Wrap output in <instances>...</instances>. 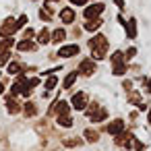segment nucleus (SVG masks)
<instances>
[{"label": "nucleus", "instance_id": "obj_1", "mask_svg": "<svg viewBox=\"0 0 151 151\" xmlns=\"http://www.w3.org/2000/svg\"><path fill=\"white\" fill-rule=\"evenodd\" d=\"M17 29H19V23H17L15 19H6L4 25L0 27V35H2V37H11Z\"/></svg>", "mask_w": 151, "mask_h": 151}, {"label": "nucleus", "instance_id": "obj_2", "mask_svg": "<svg viewBox=\"0 0 151 151\" xmlns=\"http://www.w3.org/2000/svg\"><path fill=\"white\" fill-rule=\"evenodd\" d=\"M89 46H91L93 50H108V40H106L101 33H97L95 37L89 40Z\"/></svg>", "mask_w": 151, "mask_h": 151}, {"label": "nucleus", "instance_id": "obj_3", "mask_svg": "<svg viewBox=\"0 0 151 151\" xmlns=\"http://www.w3.org/2000/svg\"><path fill=\"white\" fill-rule=\"evenodd\" d=\"M85 106H87V93H85V91L75 93V95H73V108H75V110H85Z\"/></svg>", "mask_w": 151, "mask_h": 151}, {"label": "nucleus", "instance_id": "obj_4", "mask_svg": "<svg viewBox=\"0 0 151 151\" xmlns=\"http://www.w3.org/2000/svg\"><path fill=\"white\" fill-rule=\"evenodd\" d=\"M101 11H104V4H101V2H95V4H91V6H87V9H85L83 17H85V19H95Z\"/></svg>", "mask_w": 151, "mask_h": 151}, {"label": "nucleus", "instance_id": "obj_5", "mask_svg": "<svg viewBox=\"0 0 151 151\" xmlns=\"http://www.w3.org/2000/svg\"><path fill=\"white\" fill-rule=\"evenodd\" d=\"M58 54H60L62 58H70V56H77V54H79V46H77V44H70V46H62Z\"/></svg>", "mask_w": 151, "mask_h": 151}, {"label": "nucleus", "instance_id": "obj_6", "mask_svg": "<svg viewBox=\"0 0 151 151\" xmlns=\"http://www.w3.org/2000/svg\"><path fill=\"white\" fill-rule=\"evenodd\" d=\"M93 70H95V62L93 60H83L81 64H79V73L81 75H93Z\"/></svg>", "mask_w": 151, "mask_h": 151}, {"label": "nucleus", "instance_id": "obj_7", "mask_svg": "<svg viewBox=\"0 0 151 151\" xmlns=\"http://www.w3.org/2000/svg\"><path fill=\"white\" fill-rule=\"evenodd\" d=\"M122 130H124V122H122V120H114V122L108 126V132H110V134H120Z\"/></svg>", "mask_w": 151, "mask_h": 151}, {"label": "nucleus", "instance_id": "obj_8", "mask_svg": "<svg viewBox=\"0 0 151 151\" xmlns=\"http://www.w3.org/2000/svg\"><path fill=\"white\" fill-rule=\"evenodd\" d=\"M17 48H19L21 52H33V50H35V44H33L31 40H23V42L17 44Z\"/></svg>", "mask_w": 151, "mask_h": 151}, {"label": "nucleus", "instance_id": "obj_9", "mask_svg": "<svg viewBox=\"0 0 151 151\" xmlns=\"http://www.w3.org/2000/svg\"><path fill=\"white\" fill-rule=\"evenodd\" d=\"M60 19H62V23H73L75 21V13L70 9H62L60 11Z\"/></svg>", "mask_w": 151, "mask_h": 151}, {"label": "nucleus", "instance_id": "obj_10", "mask_svg": "<svg viewBox=\"0 0 151 151\" xmlns=\"http://www.w3.org/2000/svg\"><path fill=\"white\" fill-rule=\"evenodd\" d=\"M101 27V19H87V23H85V29L87 31H95V29H99Z\"/></svg>", "mask_w": 151, "mask_h": 151}, {"label": "nucleus", "instance_id": "obj_11", "mask_svg": "<svg viewBox=\"0 0 151 151\" xmlns=\"http://www.w3.org/2000/svg\"><path fill=\"white\" fill-rule=\"evenodd\" d=\"M126 35H128L130 40L137 37V21H134V19H130V21L126 23Z\"/></svg>", "mask_w": 151, "mask_h": 151}, {"label": "nucleus", "instance_id": "obj_12", "mask_svg": "<svg viewBox=\"0 0 151 151\" xmlns=\"http://www.w3.org/2000/svg\"><path fill=\"white\" fill-rule=\"evenodd\" d=\"M77 75H79L77 70H73V73H68V75H66V79H64V83H62V85H64V89L73 87V83L77 81Z\"/></svg>", "mask_w": 151, "mask_h": 151}, {"label": "nucleus", "instance_id": "obj_13", "mask_svg": "<svg viewBox=\"0 0 151 151\" xmlns=\"http://www.w3.org/2000/svg\"><path fill=\"white\" fill-rule=\"evenodd\" d=\"M6 104H9V114H17L21 108H19V104L15 101V97H6Z\"/></svg>", "mask_w": 151, "mask_h": 151}, {"label": "nucleus", "instance_id": "obj_14", "mask_svg": "<svg viewBox=\"0 0 151 151\" xmlns=\"http://www.w3.org/2000/svg\"><path fill=\"white\" fill-rule=\"evenodd\" d=\"M50 40H52V37H50V31H48V29H42L40 35H37V42H40V44H48Z\"/></svg>", "mask_w": 151, "mask_h": 151}, {"label": "nucleus", "instance_id": "obj_15", "mask_svg": "<svg viewBox=\"0 0 151 151\" xmlns=\"http://www.w3.org/2000/svg\"><path fill=\"white\" fill-rule=\"evenodd\" d=\"M85 139H87L89 143H95V141L99 139V134H97L93 128H87V130H85Z\"/></svg>", "mask_w": 151, "mask_h": 151}, {"label": "nucleus", "instance_id": "obj_16", "mask_svg": "<svg viewBox=\"0 0 151 151\" xmlns=\"http://www.w3.org/2000/svg\"><path fill=\"white\" fill-rule=\"evenodd\" d=\"M64 37H66V31H64V29H56V31H54V35H52V40H54L56 44H60Z\"/></svg>", "mask_w": 151, "mask_h": 151}, {"label": "nucleus", "instance_id": "obj_17", "mask_svg": "<svg viewBox=\"0 0 151 151\" xmlns=\"http://www.w3.org/2000/svg\"><path fill=\"white\" fill-rule=\"evenodd\" d=\"M106 118H108V112H106V110H99V112H95V114L91 116L93 122H101V120H106Z\"/></svg>", "mask_w": 151, "mask_h": 151}, {"label": "nucleus", "instance_id": "obj_18", "mask_svg": "<svg viewBox=\"0 0 151 151\" xmlns=\"http://www.w3.org/2000/svg\"><path fill=\"white\" fill-rule=\"evenodd\" d=\"M13 44H15V40H11V37H4L2 42H0V52H6V50H9Z\"/></svg>", "mask_w": 151, "mask_h": 151}, {"label": "nucleus", "instance_id": "obj_19", "mask_svg": "<svg viewBox=\"0 0 151 151\" xmlns=\"http://www.w3.org/2000/svg\"><path fill=\"white\" fill-rule=\"evenodd\" d=\"M56 83H58V79H56V77H48V79H46V83H44V85H46V91H52V89L56 87Z\"/></svg>", "mask_w": 151, "mask_h": 151}, {"label": "nucleus", "instance_id": "obj_20", "mask_svg": "<svg viewBox=\"0 0 151 151\" xmlns=\"http://www.w3.org/2000/svg\"><path fill=\"white\" fill-rule=\"evenodd\" d=\"M112 73H114V75H124V73H126V64H124V62H120V64H114Z\"/></svg>", "mask_w": 151, "mask_h": 151}, {"label": "nucleus", "instance_id": "obj_21", "mask_svg": "<svg viewBox=\"0 0 151 151\" xmlns=\"http://www.w3.org/2000/svg\"><path fill=\"white\" fill-rule=\"evenodd\" d=\"M23 70V66L19 64V62H11V66H9V73L11 75H17V73H21Z\"/></svg>", "mask_w": 151, "mask_h": 151}, {"label": "nucleus", "instance_id": "obj_22", "mask_svg": "<svg viewBox=\"0 0 151 151\" xmlns=\"http://www.w3.org/2000/svg\"><path fill=\"white\" fill-rule=\"evenodd\" d=\"M58 124L60 126H73V118H68V114L66 116H60L58 118Z\"/></svg>", "mask_w": 151, "mask_h": 151}, {"label": "nucleus", "instance_id": "obj_23", "mask_svg": "<svg viewBox=\"0 0 151 151\" xmlns=\"http://www.w3.org/2000/svg\"><path fill=\"white\" fill-rule=\"evenodd\" d=\"M128 101H130V104H141V95H139L137 91H130V93H128Z\"/></svg>", "mask_w": 151, "mask_h": 151}, {"label": "nucleus", "instance_id": "obj_24", "mask_svg": "<svg viewBox=\"0 0 151 151\" xmlns=\"http://www.w3.org/2000/svg\"><path fill=\"white\" fill-rule=\"evenodd\" d=\"M35 112H37V108H35L31 101H29V104H25V114H27V116H35Z\"/></svg>", "mask_w": 151, "mask_h": 151}, {"label": "nucleus", "instance_id": "obj_25", "mask_svg": "<svg viewBox=\"0 0 151 151\" xmlns=\"http://www.w3.org/2000/svg\"><path fill=\"white\" fill-rule=\"evenodd\" d=\"M64 145H66V147H77V145H81V139H77V137H73V139H64Z\"/></svg>", "mask_w": 151, "mask_h": 151}, {"label": "nucleus", "instance_id": "obj_26", "mask_svg": "<svg viewBox=\"0 0 151 151\" xmlns=\"http://www.w3.org/2000/svg\"><path fill=\"white\" fill-rule=\"evenodd\" d=\"M122 58H124V56H122V52H114V56H112V64H120V62H122Z\"/></svg>", "mask_w": 151, "mask_h": 151}, {"label": "nucleus", "instance_id": "obj_27", "mask_svg": "<svg viewBox=\"0 0 151 151\" xmlns=\"http://www.w3.org/2000/svg\"><path fill=\"white\" fill-rule=\"evenodd\" d=\"M11 60V54H9V50L6 52H2V54H0V66H2V64H6Z\"/></svg>", "mask_w": 151, "mask_h": 151}, {"label": "nucleus", "instance_id": "obj_28", "mask_svg": "<svg viewBox=\"0 0 151 151\" xmlns=\"http://www.w3.org/2000/svg\"><path fill=\"white\" fill-rule=\"evenodd\" d=\"M104 56H106V50H93V58L95 60H101Z\"/></svg>", "mask_w": 151, "mask_h": 151}, {"label": "nucleus", "instance_id": "obj_29", "mask_svg": "<svg viewBox=\"0 0 151 151\" xmlns=\"http://www.w3.org/2000/svg\"><path fill=\"white\" fill-rule=\"evenodd\" d=\"M134 54H137V48H128L126 50V58H132Z\"/></svg>", "mask_w": 151, "mask_h": 151}, {"label": "nucleus", "instance_id": "obj_30", "mask_svg": "<svg viewBox=\"0 0 151 151\" xmlns=\"http://www.w3.org/2000/svg\"><path fill=\"white\" fill-rule=\"evenodd\" d=\"M31 35H33V27H27L25 29V37H31Z\"/></svg>", "mask_w": 151, "mask_h": 151}, {"label": "nucleus", "instance_id": "obj_31", "mask_svg": "<svg viewBox=\"0 0 151 151\" xmlns=\"http://www.w3.org/2000/svg\"><path fill=\"white\" fill-rule=\"evenodd\" d=\"M134 149H137V151H143V143H141V141H134Z\"/></svg>", "mask_w": 151, "mask_h": 151}, {"label": "nucleus", "instance_id": "obj_32", "mask_svg": "<svg viewBox=\"0 0 151 151\" xmlns=\"http://www.w3.org/2000/svg\"><path fill=\"white\" fill-rule=\"evenodd\" d=\"M70 2H73V4H77V6H81V4H85V2H87V0H70Z\"/></svg>", "mask_w": 151, "mask_h": 151}, {"label": "nucleus", "instance_id": "obj_33", "mask_svg": "<svg viewBox=\"0 0 151 151\" xmlns=\"http://www.w3.org/2000/svg\"><path fill=\"white\" fill-rule=\"evenodd\" d=\"M40 19H44V21H48V19H50V17H48V15H46V11H42V13H40Z\"/></svg>", "mask_w": 151, "mask_h": 151}, {"label": "nucleus", "instance_id": "obj_34", "mask_svg": "<svg viewBox=\"0 0 151 151\" xmlns=\"http://www.w3.org/2000/svg\"><path fill=\"white\" fill-rule=\"evenodd\" d=\"M124 89H132V83L130 81H124Z\"/></svg>", "mask_w": 151, "mask_h": 151}, {"label": "nucleus", "instance_id": "obj_35", "mask_svg": "<svg viewBox=\"0 0 151 151\" xmlns=\"http://www.w3.org/2000/svg\"><path fill=\"white\" fill-rule=\"evenodd\" d=\"M114 2H116V4H118L120 9H124V0H114Z\"/></svg>", "mask_w": 151, "mask_h": 151}, {"label": "nucleus", "instance_id": "obj_36", "mask_svg": "<svg viewBox=\"0 0 151 151\" xmlns=\"http://www.w3.org/2000/svg\"><path fill=\"white\" fill-rule=\"evenodd\" d=\"M0 93H4V85L2 83H0Z\"/></svg>", "mask_w": 151, "mask_h": 151}, {"label": "nucleus", "instance_id": "obj_37", "mask_svg": "<svg viewBox=\"0 0 151 151\" xmlns=\"http://www.w3.org/2000/svg\"><path fill=\"white\" fill-rule=\"evenodd\" d=\"M147 120H149V122H151V110H149V118H147Z\"/></svg>", "mask_w": 151, "mask_h": 151}]
</instances>
